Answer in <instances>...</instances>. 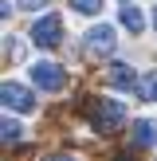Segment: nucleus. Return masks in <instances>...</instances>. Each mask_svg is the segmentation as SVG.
I'll list each match as a JSON object with an SVG mask.
<instances>
[{
    "mask_svg": "<svg viewBox=\"0 0 157 161\" xmlns=\"http://www.w3.org/2000/svg\"><path fill=\"white\" fill-rule=\"evenodd\" d=\"M90 122H94V130H98V134H114L118 126L126 122V106H122V102H114V98H98V102H94V110H90Z\"/></svg>",
    "mask_w": 157,
    "mask_h": 161,
    "instance_id": "1",
    "label": "nucleus"
},
{
    "mask_svg": "<svg viewBox=\"0 0 157 161\" xmlns=\"http://www.w3.org/2000/svg\"><path fill=\"white\" fill-rule=\"evenodd\" d=\"M59 39H63V20L55 12L39 16V20L31 24V43L35 47H59Z\"/></svg>",
    "mask_w": 157,
    "mask_h": 161,
    "instance_id": "2",
    "label": "nucleus"
},
{
    "mask_svg": "<svg viewBox=\"0 0 157 161\" xmlns=\"http://www.w3.org/2000/svg\"><path fill=\"white\" fill-rule=\"evenodd\" d=\"M0 98H4V106L16 110V114H31V110H35V94L24 83H4L0 86Z\"/></svg>",
    "mask_w": 157,
    "mask_h": 161,
    "instance_id": "3",
    "label": "nucleus"
},
{
    "mask_svg": "<svg viewBox=\"0 0 157 161\" xmlns=\"http://www.w3.org/2000/svg\"><path fill=\"white\" fill-rule=\"evenodd\" d=\"M31 83L43 86V91H63L67 75H63V67H55V63H35V67H31Z\"/></svg>",
    "mask_w": 157,
    "mask_h": 161,
    "instance_id": "4",
    "label": "nucleus"
},
{
    "mask_svg": "<svg viewBox=\"0 0 157 161\" xmlns=\"http://www.w3.org/2000/svg\"><path fill=\"white\" fill-rule=\"evenodd\" d=\"M86 51H90V55H110V51H114V28H110V24L90 28V31H86Z\"/></svg>",
    "mask_w": 157,
    "mask_h": 161,
    "instance_id": "5",
    "label": "nucleus"
},
{
    "mask_svg": "<svg viewBox=\"0 0 157 161\" xmlns=\"http://www.w3.org/2000/svg\"><path fill=\"white\" fill-rule=\"evenodd\" d=\"M130 138H133V146H138V149L157 146V118H141V122H133Z\"/></svg>",
    "mask_w": 157,
    "mask_h": 161,
    "instance_id": "6",
    "label": "nucleus"
},
{
    "mask_svg": "<svg viewBox=\"0 0 157 161\" xmlns=\"http://www.w3.org/2000/svg\"><path fill=\"white\" fill-rule=\"evenodd\" d=\"M106 83H110V86H118V91H130V86L138 83V71H133L130 63H114V67L106 71Z\"/></svg>",
    "mask_w": 157,
    "mask_h": 161,
    "instance_id": "7",
    "label": "nucleus"
},
{
    "mask_svg": "<svg viewBox=\"0 0 157 161\" xmlns=\"http://www.w3.org/2000/svg\"><path fill=\"white\" fill-rule=\"evenodd\" d=\"M118 24H122V28L130 31V36H138V31L145 28V16H141L133 4H126V8H122V16H118Z\"/></svg>",
    "mask_w": 157,
    "mask_h": 161,
    "instance_id": "8",
    "label": "nucleus"
},
{
    "mask_svg": "<svg viewBox=\"0 0 157 161\" xmlns=\"http://www.w3.org/2000/svg\"><path fill=\"white\" fill-rule=\"evenodd\" d=\"M138 94H141L145 102H157V71H149V75L138 79Z\"/></svg>",
    "mask_w": 157,
    "mask_h": 161,
    "instance_id": "9",
    "label": "nucleus"
},
{
    "mask_svg": "<svg viewBox=\"0 0 157 161\" xmlns=\"http://www.w3.org/2000/svg\"><path fill=\"white\" fill-rule=\"evenodd\" d=\"M71 8L83 12V16H98L102 12V0H71Z\"/></svg>",
    "mask_w": 157,
    "mask_h": 161,
    "instance_id": "10",
    "label": "nucleus"
},
{
    "mask_svg": "<svg viewBox=\"0 0 157 161\" xmlns=\"http://www.w3.org/2000/svg\"><path fill=\"white\" fill-rule=\"evenodd\" d=\"M0 134H4V142H20V122H16V118H4Z\"/></svg>",
    "mask_w": 157,
    "mask_h": 161,
    "instance_id": "11",
    "label": "nucleus"
},
{
    "mask_svg": "<svg viewBox=\"0 0 157 161\" xmlns=\"http://www.w3.org/2000/svg\"><path fill=\"white\" fill-rule=\"evenodd\" d=\"M8 55H12V59H24V43L20 39H8Z\"/></svg>",
    "mask_w": 157,
    "mask_h": 161,
    "instance_id": "12",
    "label": "nucleus"
},
{
    "mask_svg": "<svg viewBox=\"0 0 157 161\" xmlns=\"http://www.w3.org/2000/svg\"><path fill=\"white\" fill-rule=\"evenodd\" d=\"M16 4H20V8H24V12H31V8H43V4H47V0H16Z\"/></svg>",
    "mask_w": 157,
    "mask_h": 161,
    "instance_id": "13",
    "label": "nucleus"
},
{
    "mask_svg": "<svg viewBox=\"0 0 157 161\" xmlns=\"http://www.w3.org/2000/svg\"><path fill=\"white\" fill-rule=\"evenodd\" d=\"M43 161H75V157H67V153H51V157H43Z\"/></svg>",
    "mask_w": 157,
    "mask_h": 161,
    "instance_id": "14",
    "label": "nucleus"
},
{
    "mask_svg": "<svg viewBox=\"0 0 157 161\" xmlns=\"http://www.w3.org/2000/svg\"><path fill=\"white\" fill-rule=\"evenodd\" d=\"M153 28H157V8H153Z\"/></svg>",
    "mask_w": 157,
    "mask_h": 161,
    "instance_id": "15",
    "label": "nucleus"
},
{
    "mask_svg": "<svg viewBox=\"0 0 157 161\" xmlns=\"http://www.w3.org/2000/svg\"><path fill=\"white\" fill-rule=\"evenodd\" d=\"M126 4H130V0H126Z\"/></svg>",
    "mask_w": 157,
    "mask_h": 161,
    "instance_id": "16",
    "label": "nucleus"
}]
</instances>
